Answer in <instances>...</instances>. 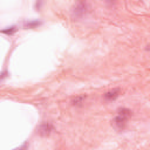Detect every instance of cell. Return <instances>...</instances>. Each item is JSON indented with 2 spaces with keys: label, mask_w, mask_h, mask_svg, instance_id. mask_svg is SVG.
<instances>
[{
  "label": "cell",
  "mask_w": 150,
  "mask_h": 150,
  "mask_svg": "<svg viewBox=\"0 0 150 150\" xmlns=\"http://www.w3.org/2000/svg\"><path fill=\"white\" fill-rule=\"evenodd\" d=\"M118 114H120V115H123V116H125V117H129V116H132V110L128 109V108H120V109H118Z\"/></svg>",
  "instance_id": "8992f818"
},
{
  "label": "cell",
  "mask_w": 150,
  "mask_h": 150,
  "mask_svg": "<svg viewBox=\"0 0 150 150\" xmlns=\"http://www.w3.org/2000/svg\"><path fill=\"white\" fill-rule=\"evenodd\" d=\"M86 95H77V96H75V97H73L72 99V104L73 105H76V107H80V105H82L83 103H84V100H86Z\"/></svg>",
  "instance_id": "5b68a950"
},
{
  "label": "cell",
  "mask_w": 150,
  "mask_h": 150,
  "mask_svg": "<svg viewBox=\"0 0 150 150\" xmlns=\"http://www.w3.org/2000/svg\"><path fill=\"white\" fill-rule=\"evenodd\" d=\"M51 132H53V125H52L51 123H48V122L42 123V124L40 125V128H39V133H40V135H42V136L49 135Z\"/></svg>",
  "instance_id": "3957f363"
},
{
  "label": "cell",
  "mask_w": 150,
  "mask_h": 150,
  "mask_svg": "<svg viewBox=\"0 0 150 150\" xmlns=\"http://www.w3.org/2000/svg\"><path fill=\"white\" fill-rule=\"evenodd\" d=\"M105 1L108 3V4H115V3H116V0H105Z\"/></svg>",
  "instance_id": "52a82bcc"
},
{
  "label": "cell",
  "mask_w": 150,
  "mask_h": 150,
  "mask_svg": "<svg viewBox=\"0 0 150 150\" xmlns=\"http://www.w3.org/2000/svg\"><path fill=\"white\" fill-rule=\"evenodd\" d=\"M120 93H121V89H120V88H114L113 90H109L108 93L104 94V99H105L107 101H113V100H115L116 97L120 96Z\"/></svg>",
  "instance_id": "277c9868"
},
{
  "label": "cell",
  "mask_w": 150,
  "mask_h": 150,
  "mask_svg": "<svg viewBox=\"0 0 150 150\" xmlns=\"http://www.w3.org/2000/svg\"><path fill=\"white\" fill-rule=\"evenodd\" d=\"M128 118H129V117H125V116H123V115H120V114H118V115L114 118V125L117 128L118 130H122L123 128L125 127V124H127Z\"/></svg>",
  "instance_id": "7a4b0ae2"
},
{
  "label": "cell",
  "mask_w": 150,
  "mask_h": 150,
  "mask_svg": "<svg viewBox=\"0 0 150 150\" xmlns=\"http://www.w3.org/2000/svg\"><path fill=\"white\" fill-rule=\"evenodd\" d=\"M89 6H88V0H79L76 5L74 6L73 10V15L74 18H82L86 13H87Z\"/></svg>",
  "instance_id": "6da1fadb"
}]
</instances>
